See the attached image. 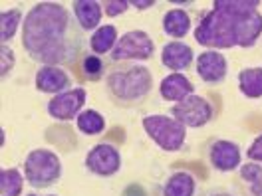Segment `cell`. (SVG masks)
I'll return each mask as SVG.
<instances>
[{
    "label": "cell",
    "mask_w": 262,
    "mask_h": 196,
    "mask_svg": "<svg viewBox=\"0 0 262 196\" xmlns=\"http://www.w3.org/2000/svg\"><path fill=\"white\" fill-rule=\"evenodd\" d=\"M85 46V32L60 2H38L22 24V48L40 65H74Z\"/></svg>",
    "instance_id": "1"
},
{
    "label": "cell",
    "mask_w": 262,
    "mask_h": 196,
    "mask_svg": "<svg viewBox=\"0 0 262 196\" xmlns=\"http://www.w3.org/2000/svg\"><path fill=\"white\" fill-rule=\"evenodd\" d=\"M258 0H214L195 28L196 44L211 50L252 48L262 36Z\"/></svg>",
    "instance_id": "2"
},
{
    "label": "cell",
    "mask_w": 262,
    "mask_h": 196,
    "mask_svg": "<svg viewBox=\"0 0 262 196\" xmlns=\"http://www.w3.org/2000/svg\"><path fill=\"white\" fill-rule=\"evenodd\" d=\"M153 91L149 67L139 64H114L105 71V93L115 107L133 109L143 105Z\"/></svg>",
    "instance_id": "3"
},
{
    "label": "cell",
    "mask_w": 262,
    "mask_h": 196,
    "mask_svg": "<svg viewBox=\"0 0 262 196\" xmlns=\"http://www.w3.org/2000/svg\"><path fill=\"white\" fill-rule=\"evenodd\" d=\"M62 177V161L50 149H32L24 161V179L32 188L54 186Z\"/></svg>",
    "instance_id": "4"
},
{
    "label": "cell",
    "mask_w": 262,
    "mask_h": 196,
    "mask_svg": "<svg viewBox=\"0 0 262 196\" xmlns=\"http://www.w3.org/2000/svg\"><path fill=\"white\" fill-rule=\"evenodd\" d=\"M149 139L167 153H177L187 141V127L169 115H145L141 121Z\"/></svg>",
    "instance_id": "5"
},
{
    "label": "cell",
    "mask_w": 262,
    "mask_h": 196,
    "mask_svg": "<svg viewBox=\"0 0 262 196\" xmlns=\"http://www.w3.org/2000/svg\"><path fill=\"white\" fill-rule=\"evenodd\" d=\"M155 54V42L151 36L143 30H131L125 32L115 44L112 52L114 64H123V62H143L149 60Z\"/></svg>",
    "instance_id": "6"
},
{
    "label": "cell",
    "mask_w": 262,
    "mask_h": 196,
    "mask_svg": "<svg viewBox=\"0 0 262 196\" xmlns=\"http://www.w3.org/2000/svg\"><path fill=\"white\" fill-rule=\"evenodd\" d=\"M171 115L181 121L185 127L189 129H199V127H205L214 115L213 105L203 97V95H189L183 101H179L177 105L171 107Z\"/></svg>",
    "instance_id": "7"
},
{
    "label": "cell",
    "mask_w": 262,
    "mask_h": 196,
    "mask_svg": "<svg viewBox=\"0 0 262 196\" xmlns=\"http://www.w3.org/2000/svg\"><path fill=\"white\" fill-rule=\"evenodd\" d=\"M205 159L219 173H232L241 168V147L227 139H211L205 145Z\"/></svg>",
    "instance_id": "8"
},
{
    "label": "cell",
    "mask_w": 262,
    "mask_h": 196,
    "mask_svg": "<svg viewBox=\"0 0 262 196\" xmlns=\"http://www.w3.org/2000/svg\"><path fill=\"white\" fill-rule=\"evenodd\" d=\"M85 89L83 87H72L64 93H58L48 101L46 111L52 119L56 121H72L78 119V115L82 113V107L85 103Z\"/></svg>",
    "instance_id": "9"
},
{
    "label": "cell",
    "mask_w": 262,
    "mask_h": 196,
    "mask_svg": "<svg viewBox=\"0 0 262 196\" xmlns=\"http://www.w3.org/2000/svg\"><path fill=\"white\" fill-rule=\"evenodd\" d=\"M85 168L98 177H114L121 168V155L110 143H99L85 155Z\"/></svg>",
    "instance_id": "10"
},
{
    "label": "cell",
    "mask_w": 262,
    "mask_h": 196,
    "mask_svg": "<svg viewBox=\"0 0 262 196\" xmlns=\"http://www.w3.org/2000/svg\"><path fill=\"white\" fill-rule=\"evenodd\" d=\"M195 71L201 78V82L209 83V85H216V83H223L227 80L229 62L221 52L207 50V52L199 54L195 62Z\"/></svg>",
    "instance_id": "11"
},
{
    "label": "cell",
    "mask_w": 262,
    "mask_h": 196,
    "mask_svg": "<svg viewBox=\"0 0 262 196\" xmlns=\"http://www.w3.org/2000/svg\"><path fill=\"white\" fill-rule=\"evenodd\" d=\"M34 83H36L38 91L58 95V93H64V91L70 89L72 80H70V76L66 74L64 69H60L58 65H40V69L36 71Z\"/></svg>",
    "instance_id": "12"
},
{
    "label": "cell",
    "mask_w": 262,
    "mask_h": 196,
    "mask_svg": "<svg viewBox=\"0 0 262 196\" xmlns=\"http://www.w3.org/2000/svg\"><path fill=\"white\" fill-rule=\"evenodd\" d=\"M193 60H195L193 48L181 40L167 42L161 50V64L167 69H173V74H181L183 69H189Z\"/></svg>",
    "instance_id": "13"
},
{
    "label": "cell",
    "mask_w": 262,
    "mask_h": 196,
    "mask_svg": "<svg viewBox=\"0 0 262 196\" xmlns=\"http://www.w3.org/2000/svg\"><path fill=\"white\" fill-rule=\"evenodd\" d=\"M72 12L76 16L78 26L83 32H96L101 24L103 16V4L98 0H74L72 2Z\"/></svg>",
    "instance_id": "14"
},
{
    "label": "cell",
    "mask_w": 262,
    "mask_h": 196,
    "mask_svg": "<svg viewBox=\"0 0 262 196\" xmlns=\"http://www.w3.org/2000/svg\"><path fill=\"white\" fill-rule=\"evenodd\" d=\"M159 93L165 101H183L195 93V85L185 74H169L159 85Z\"/></svg>",
    "instance_id": "15"
},
{
    "label": "cell",
    "mask_w": 262,
    "mask_h": 196,
    "mask_svg": "<svg viewBox=\"0 0 262 196\" xmlns=\"http://www.w3.org/2000/svg\"><path fill=\"white\" fill-rule=\"evenodd\" d=\"M196 179L187 170H177L165 180L161 196H195Z\"/></svg>",
    "instance_id": "16"
},
{
    "label": "cell",
    "mask_w": 262,
    "mask_h": 196,
    "mask_svg": "<svg viewBox=\"0 0 262 196\" xmlns=\"http://www.w3.org/2000/svg\"><path fill=\"white\" fill-rule=\"evenodd\" d=\"M163 32L169 38H185L191 30V16L183 8H173L163 14Z\"/></svg>",
    "instance_id": "17"
},
{
    "label": "cell",
    "mask_w": 262,
    "mask_h": 196,
    "mask_svg": "<svg viewBox=\"0 0 262 196\" xmlns=\"http://www.w3.org/2000/svg\"><path fill=\"white\" fill-rule=\"evenodd\" d=\"M238 180L243 196H262V166L256 163L241 164L238 168Z\"/></svg>",
    "instance_id": "18"
},
{
    "label": "cell",
    "mask_w": 262,
    "mask_h": 196,
    "mask_svg": "<svg viewBox=\"0 0 262 196\" xmlns=\"http://www.w3.org/2000/svg\"><path fill=\"white\" fill-rule=\"evenodd\" d=\"M119 36H117V28L112 24H105V26H99L96 32L92 34L90 38V50L92 54L96 56H105V54H112L117 44Z\"/></svg>",
    "instance_id": "19"
},
{
    "label": "cell",
    "mask_w": 262,
    "mask_h": 196,
    "mask_svg": "<svg viewBox=\"0 0 262 196\" xmlns=\"http://www.w3.org/2000/svg\"><path fill=\"white\" fill-rule=\"evenodd\" d=\"M238 89L248 99L262 97V67H245L238 71Z\"/></svg>",
    "instance_id": "20"
},
{
    "label": "cell",
    "mask_w": 262,
    "mask_h": 196,
    "mask_svg": "<svg viewBox=\"0 0 262 196\" xmlns=\"http://www.w3.org/2000/svg\"><path fill=\"white\" fill-rule=\"evenodd\" d=\"M24 175L18 168L0 170V196H20L24 188Z\"/></svg>",
    "instance_id": "21"
},
{
    "label": "cell",
    "mask_w": 262,
    "mask_h": 196,
    "mask_svg": "<svg viewBox=\"0 0 262 196\" xmlns=\"http://www.w3.org/2000/svg\"><path fill=\"white\" fill-rule=\"evenodd\" d=\"M76 125H78V129L82 131L83 135L94 137V135L103 133V129H105V117L99 111H96V109H85V111L78 115Z\"/></svg>",
    "instance_id": "22"
},
{
    "label": "cell",
    "mask_w": 262,
    "mask_h": 196,
    "mask_svg": "<svg viewBox=\"0 0 262 196\" xmlns=\"http://www.w3.org/2000/svg\"><path fill=\"white\" fill-rule=\"evenodd\" d=\"M20 24H24V20H22V10H20V8L4 10V12L0 14V42H2V46H6V42L14 38V34H16Z\"/></svg>",
    "instance_id": "23"
},
{
    "label": "cell",
    "mask_w": 262,
    "mask_h": 196,
    "mask_svg": "<svg viewBox=\"0 0 262 196\" xmlns=\"http://www.w3.org/2000/svg\"><path fill=\"white\" fill-rule=\"evenodd\" d=\"M80 71L85 80L90 82H98L103 78V74L107 71V67L103 64V58L96 54H83L82 62H80Z\"/></svg>",
    "instance_id": "24"
},
{
    "label": "cell",
    "mask_w": 262,
    "mask_h": 196,
    "mask_svg": "<svg viewBox=\"0 0 262 196\" xmlns=\"http://www.w3.org/2000/svg\"><path fill=\"white\" fill-rule=\"evenodd\" d=\"M14 69V52L8 48V46H2L0 48V76L2 80Z\"/></svg>",
    "instance_id": "25"
},
{
    "label": "cell",
    "mask_w": 262,
    "mask_h": 196,
    "mask_svg": "<svg viewBox=\"0 0 262 196\" xmlns=\"http://www.w3.org/2000/svg\"><path fill=\"white\" fill-rule=\"evenodd\" d=\"M101 4H103V10L110 18L119 16L129 8V0H105Z\"/></svg>",
    "instance_id": "26"
},
{
    "label": "cell",
    "mask_w": 262,
    "mask_h": 196,
    "mask_svg": "<svg viewBox=\"0 0 262 196\" xmlns=\"http://www.w3.org/2000/svg\"><path fill=\"white\" fill-rule=\"evenodd\" d=\"M246 159L252 163H262V133L252 141V145L246 149Z\"/></svg>",
    "instance_id": "27"
},
{
    "label": "cell",
    "mask_w": 262,
    "mask_h": 196,
    "mask_svg": "<svg viewBox=\"0 0 262 196\" xmlns=\"http://www.w3.org/2000/svg\"><path fill=\"white\" fill-rule=\"evenodd\" d=\"M199 196H238V194H234L230 188H225V186H211V188L203 190Z\"/></svg>",
    "instance_id": "28"
},
{
    "label": "cell",
    "mask_w": 262,
    "mask_h": 196,
    "mask_svg": "<svg viewBox=\"0 0 262 196\" xmlns=\"http://www.w3.org/2000/svg\"><path fill=\"white\" fill-rule=\"evenodd\" d=\"M129 6L137 10H147L151 6H155V0H129Z\"/></svg>",
    "instance_id": "29"
},
{
    "label": "cell",
    "mask_w": 262,
    "mask_h": 196,
    "mask_svg": "<svg viewBox=\"0 0 262 196\" xmlns=\"http://www.w3.org/2000/svg\"><path fill=\"white\" fill-rule=\"evenodd\" d=\"M171 4H177V6H191L193 2H171Z\"/></svg>",
    "instance_id": "30"
},
{
    "label": "cell",
    "mask_w": 262,
    "mask_h": 196,
    "mask_svg": "<svg viewBox=\"0 0 262 196\" xmlns=\"http://www.w3.org/2000/svg\"><path fill=\"white\" fill-rule=\"evenodd\" d=\"M28 196H36V194H28Z\"/></svg>",
    "instance_id": "31"
},
{
    "label": "cell",
    "mask_w": 262,
    "mask_h": 196,
    "mask_svg": "<svg viewBox=\"0 0 262 196\" xmlns=\"http://www.w3.org/2000/svg\"><path fill=\"white\" fill-rule=\"evenodd\" d=\"M50 196H56V194H50Z\"/></svg>",
    "instance_id": "32"
}]
</instances>
